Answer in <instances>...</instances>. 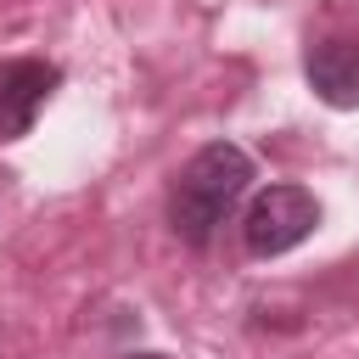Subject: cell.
Here are the masks:
<instances>
[{
	"mask_svg": "<svg viewBox=\"0 0 359 359\" xmlns=\"http://www.w3.org/2000/svg\"><path fill=\"white\" fill-rule=\"evenodd\" d=\"M247 180H252V163H247V151H241V146H230V140L202 146V151L180 168L174 196H168V219H174L180 241L208 247V241H213V230H219V224L230 219V208L241 202Z\"/></svg>",
	"mask_w": 359,
	"mask_h": 359,
	"instance_id": "1",
	"label": "cell"
},
{
	"mask_svg": "<svg viewBox=\"0 0 359 359\" xmlns=\"http://www.w3.org/2000/svg\"><path fill=\"white\" fill-rule=\"evenodd\" d=\"M314 224H320V202L303 185H269L252 196V208L241 219V241L252 258H280L297 241H309Z\"/></svg>",
	"mask_w": 359,
	"mask_h": 359,
	"instance_id": "2",
	"label": "cell"
},
{
	"mask_svg": "<svg viewBox=\"0 0 359 359\" xmlns=\"http://www.w3.org/2000/svg\"><path fill=\"white\" fill-rule=\"evenodd\" d=\"M56 90V67L50 62H6L0 67V140L28 135L34 112L45 107V95Z\"/></svg>",
	"mask_w": 359,
	"mask_h": 359,
	"instance_id": "3",
	"label": "cell"
},
{
	"mask_svg": "<svg viewBox=\"0 0 359 359\" xmlns=\"http://www.w3.org/2000/svg\"><path fill=\"white\" fill-rule=\"evenodd\" d=\"M309 84L320 90L325 107H359V45L353 39H325L309 50Z\"/></svg>",
	"mask_w": 359,
	"mask_h": 359,
	"instance_id": "4",
	"label": "cell"
},
{
	"mask_svg": "<svg viewBox=\"0 0 359 359\" xmlns=\"http://www.w3.org/2000/svg\"><path fill=\"white\" fill-rule=\"evenodd\" d=\"M135 359H168V353H135Z\"/></svg>",
	"mask_w": 359,
	"mask_h": 359,
	"instance_id": "5",
	"label": "cell"
}]
</instances>
